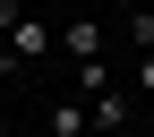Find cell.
I'll use <instances>...</instances> for the list:
<instances>
[{"label":"cell","instance_id":"1","mask_svg":"<svg viewBox=\"0 0 154 137\" xmlns=\"http://www.w3.org/2000/svg\"><path fill=\"white\" fill-rule=\"evenodd\" d=\"M43 137H94V111H86V94H60V103L43 111Z\"/></svg>","mask_w":154,"mask_h":137},{"label":"cell","instance_id":"2","mask_svg":"<svg viewBox=\"0 0 154 137\" xmlns=\"http://www.w3.org/2000/svg\"><path fill=\"white\" fill-rule=\"evenodd\" d=\"M51 43H60V34H51L43 17H26V9H17V26H9V51H17V69H26V60H43Z\"/></svg>","mask_w":154,"mask_h":137},{"label":"cell","instance_id":"3","mask_svg":"<svg viewBox=\"0 0 154 137\" xmlns=\"http://www.w3.org/2000/svg\"><path fill=\"white\" fill-rule=\"evenodd\" d=\"M60 51H69V60H103V51H111V34L94 26V17H77V26H60Z\"/></svg>","mask_w":154,"mask_h":137},{"label":"cell","instance_id":"4","mask_svg":"<svg viewBox=\"0 0 154 137\" xmlns=\"http://www.w3.org/2000/svg\"><path fill=\"white\" fill-rule=\"evenodd\" d=\"M128 103H137V94H120V86H103V94H86V111H94V129H128Z\"/></svg>","mask_w":154,"mask_h":137},{"label":"cell","instance_id":"5","mask_svg":"<svg viewBox=\"0 0 154 137\" xmlns=\"http://www.w3.org/2000/svg\"><path fill=\"white\" fill-rule=\"evenodd\" d=\"M120 34H128L137 51H154V9H128V17H120Z\"/></svg>","mask_w":154,"mask_h":137},{"label":"cell","instance_id":"6","mask_svg":"<svg viewBox=\"0 0 154 137\" xmlns=\"http://www.w3.org/2000/svg\"><path fill=\"white\" fill-rule=\"evenodd\" d=\"M128 86H137V94H154V51H146L137 69H128Z\"/></svg>","mask_w":154,"mask_h":137},{"label":"cell","instance_id":"7","mask_svg":"<svg viewBox=\"0 0 154 137\" xmlns=\"http://www.w3.org/2000/svg\"><path fill=\"white\" fill-rule=\"evenodd\" d=\"M0 77H17V51H9V34H0Z\"/></svg>","mask_w":154,"mask_h":137},{"label":"cell","instance_id":"8","mask_svg":"<svg viewBox=\"0 0 154 137\" xmlns=\"http://www.w3.org/2000/svg\"><path fill=\"white\" fill-rule=\"evenodd\" d=\"M9 26H17V0H0V34H9Z\"/></svg>","mask_w":154,"mask_h":137},{"label":"cell","instance_id":"9","mask_svg":"<svg viewBox=\"0 0 154 137\" xmlns=\"http://www.w3.org/2000/svg\"><path fill=\"white\" fill-rule=\"evenodd\" d=\"M0 120H9V77H0Z\"/></svg>","mask_w":154,"mask_h":137}]
</instances>
